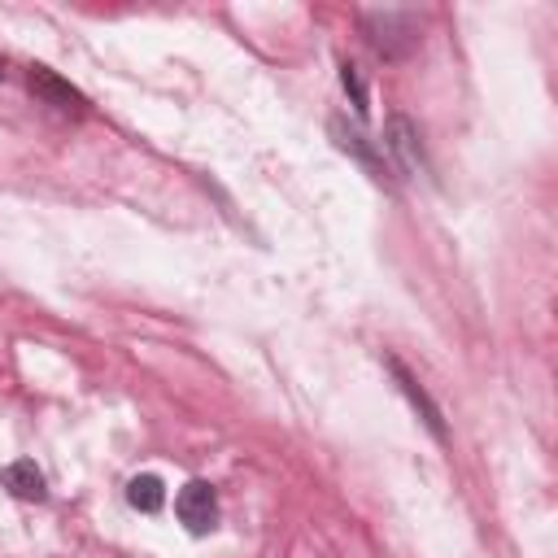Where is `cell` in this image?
Segmentation results:
<instances>
[{
	"mask_svg": "<svg viewBox=\"0 0 558 558\" xmlns=\"http://www.w3.org/2000/svg\"><path fill=\"white\" fill-rule=\"evenodd\" d=\"M0 78H4V57H0Z\"/></svg>",
	"mask_w": 558,
	"mask_h": 558,
	"instance_id": "cell-10",
	"label": "cell"
},
{
	"mask_svg": "<svg viewBox=\"0 0 558 558\" xmlns=\"http://www.w3.org/2000/svg\"><path fill=\"white\" fill-rule=\"evenodd\" d=\"M362 26H366V39H371V48L379 52V57H388V61H401L423 35H418V22H414V13H397V9H384V13H366L362 17Z\"/></svg>",
	"mask_w": 558,
	"mask_h": 558,
	"instance_id": "cell-1",
	"label": "cell"
},
{
	"mask_svg": "<svg viewBox=\"0 0 558 558\" xmlns=\"http://www.w3.org/2000/svg\"><path fill=\"white\" fill-rule=\"evenodd\" d=\"M331 135H336V144H340L344 153H353V157H357V161L371 170V179H379V183L388 179V166H384V157L371 148V140H366L357 126H349L344 118H331Z\"/></svg>",
	"mask_w": 558,
	"mask_h": 558,
	"instance_id": "cell-5",
	"label": "cell"
},
{
	"mask_svg": "<svg viewBox=\"0 0 558 558\" xmlns=\"http://www.w3.org/2000/svg\"><path fill=\"white\" fill-rule=\"evenodd\" d=\"M174 514H179V523H183L192 536L214 532V523H218V493H214V484L187 480V484L179 488V497H174Z\"/></svg>",
	"mask_w": 558,
	"mask_h": 558,
	"instance_id": "cell-3",
	"label": "cell"
},
{
	"mask_svg": "<svg viewBox=\"0 0 558 558\" xmlns=\"http://www.w3.org/2000/svg\"><path fill=\"white\" fill-rule=\"evenodd\" d=\"M4 488L22 501H44L48 497V484H44V471L31 462V458H17L4 466Z\"/></svg>",
	"mask_w": 558,
	"mask_h": 558,
	"instance_id": "cell-7",
	"label": "cell"
},
{
	"mask_svg": "<svg viewBox=\"0 0 558 558\" xmlns=\"http://www.w3.org/2000/svg\"><path fill=\"white\" fill-rule=\"evenodd\" d=\"M26 87H31V96L39 105H48L61 118H83L87 113V96L74 83H65L57 70H48V65H31L26 70Z\"/></svg>",
	"mask_w": 558,
	"mask_h": 558,
	"instance_id": "cell-2",
	"label": "cell"
},
{
	"mask_svg": "<svg viewBox=\"0 0 558 558\" xmlns=\"http://www.w3.org/2000/svg\"><path fill=\"white\" fill-rule=\"evenodd\" d=\"M340 83H344V92H353V109H357V118L366 113V87H362V78H357V70L344 61L340 65Z\"/></svg>",
	"mask_w": 558,
	"mask_h": 558,
	"instance_id": "cell-9",
	"label": "cell"
},
{
	"mask_svg": "<svg viewBox=\"0 0 558 558\" xmlns=\"http://www.w3.org/2000/svg\"><path fill=\"white\" fill-rule=\"evenodd\" d=\"M384 148H388V153H392L410 174L427 170V161H423V144H418V131H414V122H410V118H401V113H392V118H388Z\"/></svg>",
	"mask_w": 558,
	"mask_h": 558,
	"instance_id": "cell-4",
	"label": "cell"
},
{
	"mask_svg": "<svg viewBox=\"0 0 558 558\" xmlns=\"http://www.w3.org/2000/svg\"><path fill=\"white\" fill-rule=\"evenodd\" d=\"M388 371L397 375V384H401V392L410 397V405H414V410L423 414V423H427V432H432L436 440H445V423H440V410H436V401H432V397H427V392H423V388H418V384L410 379V371H405V366H401L397 357H388Z\"/></svg>",
	"mask_w": 558,
	"mask_h": 558,
	"instance_id": "cell-6",
	"label": "cell"
},
{
	"mask_svg": "<svg viewBox=\"0 0 558 558\" xmlns=\"http://www.w3.org/2000/svg\"><path fill=\"white\" fill-rule=\"evenodd\" d=\"M126 501H131V510H140V514H157V510L166 506V484H161L157 475H135V480L126 484Z\"/></svg>",
	"mask_w": 558,
	"mask_h": 558,
	"instance_id": "cell-8",
	"label": "cell"
}]
</instances>
